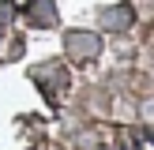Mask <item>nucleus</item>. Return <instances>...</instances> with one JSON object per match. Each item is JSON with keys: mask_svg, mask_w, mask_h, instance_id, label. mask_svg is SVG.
I'll use <instances>...</instances> for the list:
<instances>
[{"mask_svg": "<svg viewBox=\"0 0 154 150\" xmlns=\"http://www.w3.org/2000/svg\"><path fill=\"white\" fill-rule=\"evenodd\" d=\"M26 15H30V22H34V26H42V30L57 26V0H30Z\"/></svg>", "mask_w": 154, "mask_h": 150, "instance_id": "3", "label": "nucleus"}, {"mask_svg": "<svg viewBox=\"0 0 154 150\" xmlns=\"http://www.w3.org/2000/svg\"><path fill=\"white\" fill-rule=\"evenodd\" d=\"M11 15H15V0H0V26H4Z\"/></svg>", "mask_w": 154, "mask_h": 150, "instance_id": "4", "label": "nucleus"}, {"mask_svg": "<svg viewBox=\"0 0 154 150\" xmlns=\"http://www.w3.org/2000/svg\"><path fill=\"white\" fill-rule=\"evenodd\" d=\"M132 22H135L132 4H109V8L98 11V26L105 34H124V30H132Z\"/></svg>", "mask_w": 154, "mask_h": 150, "instance_id": "2", "label": "nucleus"}, {"mask_svg": "<svg viewBox=\"0 0 154 150\" xmlns=\"http://www.w3.org/2000/svg\"><path fill=\"white\" fill-rule=\"evenodd\" d=\"M64 56L75 64H87V60L102 56V34L98 30H68L64 34Z\"/></svg>", "mask_w": 154, "mask_h": 150, "instance_id": "1", "label": "nucleus"}]
</instances>
